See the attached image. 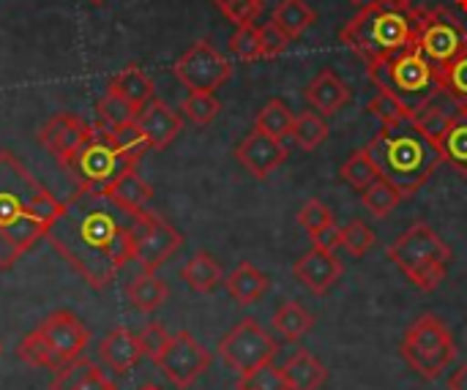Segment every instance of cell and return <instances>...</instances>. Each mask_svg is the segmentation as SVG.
Here are the masks:
<instances>
[{"label":"cell","mask_w":467,"mask_h":390,"mask_svg":"<svg viewBox=\"0 0 467 390\" xmlns=\"http://www.w3.org/2000/svg\"><path fill=\"white\" fill-rule=\"evenodd\" d=\"M41 336L47 339L49 350L55 353L57 364L74 361L82 355V350L90 342V331L71 314V312H52L41 325Z\"/></svg>","instance_id":"obj_16"},{"label":"cell","mask_w":467,"mask_h":390,"mask_svg":"<svg viewBox=\"0 0 467 390\" xmlns=\"http://www.w3.org/2000/svg\"><path fill=\"white\" fill-rule=\"evenodd\" d=\"M293 123H296V115L282 98H271L254 118V128H260L282 142L293 137Z\"/></svg>","instance_id":"obj_30"},{"label":"cell","mask_w":467,"mask_h":390,"mask_svg":"<svg viewBox=\"0 0 467 390\" xmlns=\"http://www.w3.org/2000/svg\"><path fill=\"white\" fill-rule=\"evenodd\" d=\"M389 260L421 292H435L449 273L451 249L430 224H413L389 246Z\"/></svg>","instance_id":"obj_5"},{"label":"cell","mask_w":467,"mask_h":390,"mask_svg":"<svg viewBox=\"0 0 467 390\" xmlns=\"http://www.w3.org/2000/svg\"><path fill=\"white\" fill-rule=\"evenodd\" d=\"M380 178L400 189L408 200L413 197L432 172L443 164V153L435 142L419 134L410 123L402 126H380V131L367 145Z\"/></svg>","instance_id":"obj_3"},{"label":"cell","mask_w":467,"mask_h":390,"mask_svg":"<svg viewBox=\"0 0 467 390\" xmlns=\"http://www.w3.org/2000/svg\"><path fill=\"white\" fill-rule=\"evenodd\" d=\"M375 246V232L364 221H350L342 227V249L350 257H367V251Z\"/></svg>","instance_id":"obj_44"},{"label":"cell","mask_w":467,"mask_h":390,"mask_svg":"<svg viewBox=\"0 0 467 390\" xmlns=\"http://www.w3.org/2000/svg\"><path fill=\"white\" fill-rule=\"evenodd\" d=\"M451 115H454V112H446V109H441V107H435V104L430 101V104H424L421 109L413 112L410 126H413L419 134H424L430 142H435V145L441 148V142H443V137H446V131H449V126H451Z\"/></svg>","instance_id":"obj_35"},{"label":"cell","mask_w":467,"mask_h":390,"mask_svg":"<svg viewBox=\"0 0 467 390\" xmlns=\"http://www.w3.org/2000/svg\"><path fill=\"white\" fill-rule=\"evenodd\" d=\"M109 137H112V142L120 148V153H123L129 161H134V164L150 150V145H148L145 134L140 131L137 120H131V123H126V126H118V128H109Z\"/></svg>","instance_id":"obj_39"},{"label":"cell","mask_w":467,"mask_h":390,"mask_svg":"<svg viewBox=\"0 0 467 390\" xmlns=\"http://www.w3.org/2000/svg\"><path fill=\"white\" fill-rule=\"evenodd\" d=\"M213 3L235 27L254 22L263 11V0H213Z\"/></svg>","instance_id":"obj_45"},{"label":"cell","mask_w":467,"mask_h":390,"mask_svg":"<svg viewBox=\"0 0 467 390\" xmlns=\"http://www.w3.org/2000/svg\"><path fill=\"white\" fill-rule=\"evenodd\" d=\"M367 109L380 120V126H402V123H410L413 118V109L402 98H397L391 90H375Z\"/></svg>","instance_id":"obj_34"},{"label":"cell","mask_w":467,"mask_h":390,"mask_svg":"<svg viewBox=\"0 0 467 390\" xmlns=\"http://www.w3.org/2000/svg\"><path fill=\"white\" fill-rule=\"evenodd\" d=\"M181 279L189 284L192 292H213L224 282V273H222V265L208 251H197L181 268Z\"/></svg>","instance_id":"obj_25"},{"label":"cell","mask_w":467,"mask_h":390,"mask_svg":"<svg viewBox=\"0 0 467 390\" xmlns=\"http://www.w3.org/2000/svg\"><path fill=\"white\" fill-rule=\"evenodd\" d=\"M369 82L375 90H391L397 98H402L413 112L430 104L438 93V68L416 49H405L394 57L386 60H372L367 63Z\"/></svg>","instance_id":"obj_6"},{"label":"cell","mask_w":467,"mask_h":390,"mask_svg":"<svg viewBox=\"0 0 467 390\" xmlns=\"http://www.w3.org/2000/svg\"><path fill=\"white\" fill-rule=\"evenodd\" d=\"M104 194L109 197V200H115L123 210H129V213H142V210H148V205H150V200H153V189L134 172V169H126L120 178H115L107 189H104Z\"/></svg>","instance_id":"obj_21"},{"label":"cell","mask_w":467,"mask_h":390,"mask_svg":"<svg viewBox=\"0 0 467 390\" xmlns=\"http://www.w3.org/2000/svg\"><path fill=\"white\" fill-rule=\"evenodd\" d=\"M339 178H342L353 191H358V194H361L364 189H369V186L380 178V172H378V167H375V161H372L369 150H367V148H361V150H356V153L342 164Z\"/></svg>","instance_id":"obj_33"},{"label":"cell","mask_w":467,"mask_h":390,"mask_svg":"<svg viewBox=\"0 0 467 390\" xmlns=\"http://www.w3.org/2000/svg\"><path fill=\"white\" fill-rule=\"evenodd\" d=\"M400 353L421 380L432 383L457 358V342L438 314H424L408 328Z\"/></svg>","instance_id":"obj_7"},{"label":"cell","mask_w":467,"mask_h":390,"mask_svg":"<svg viewBox=\"0 0 467 390\" xmlns=\"http://www.w3.org/2000/svg\"><path fill=\"white\" fill-rule=\"evenodd\" d=\"M301 150H315L320 148L326 139H328V123L320 112H301L296 115V123H293V137H290Z\"/></svg>","instance_id":"obj_32"},{"label":"cell","mask_w":467,"mask_h":390,"mask_svg":"<svg viewBox=\"0 0 467 390\" xmlns=\"http://www.w3.org/2000/svg\"><path fill=\"white\" fill-rule=\"evenodd\" d=\"M260 44H263V57L271 60V57H279L282 52H287L293 38L279 25L265 22V25H260Z\"/></svg>","instance_id":"obj_47"},{"label":"cell","mask_w":467,"mask_h":390,"mask_svg":"<svg viewBox=\"0 0 467 390\" xmlns=\"http://www.w3.org/2000/svg\"><path fill=\"white\" fill-rule=\"evenodd\" d=\"M282 375L290 390H320L328 380V369L306 350H298L293 358H287Z\"/></svg>","instance_id":"obj_22"},{"label":"cell","mask_w":467,"mask_h":390,"mask_svg":"<svg viewBox=\"0 0 467 390\" xmlns=\"http://www.w3.org/2000/svg\"><path fill=\"white\" fill-rule=\"evenodd\" d=\"M107 90H112V93H118L120 98H126V101L140 112V109L153 98V79H150L140 66H129V68L118 71V74L109 79Z\"/></svg>","instance_id":"obj_24"},{"label":"cell","mask_w":467,"mask_h":390,"mask_svg":"<svg viewBox=\"0 0 467 390\" xmlns=\"http://www.w3.org/2000/svg\"><path fill=\"white\" fill-rule=\"evenodd\" d=\"M0 350H3V347H0Z\"/></svg>","instance_id":"obj_56"},{"label":"cell","mask_w":467,"mask_h":390,"mask_svg":"<svg viewBox=\"0 0 467 390\" xmlns=\"http://www.w3.org/2000/svg\"><path fill=\"white\" fill-rule=\"evenodd\" d=\"M224 287H227V292H230L233 301H238L241 306H252V303H257V301L268 292L271 282H268V276H265L260 268H254L252 262H241V265L227 276Z\"/></svg>","instance_id":"obj_23"},{"label":"cell","mask_w":467,"mask_h":390,"mask_svg":"<svg viewBox=\"0 0 467 390\" xmlns=\"http://www.w3.org/2000/svg\"><path fill=\"white\" fill-rule=\"evenodd\" d=\"M96 366L88 361V358H74V361H66L55 369V377L49 383V390H77L82 385V380L93 372Z\"/></svg>","instance_id":"obj_42"},{"label":"cell","mask_w":467,"mask_h":390,"mask_svg":"<svg viewBox=\"0 0 467 390\" xmlns=\"http://www.w3.org/2000/svg\"><path fill=\"white\" fill-rule=\"evenodd\" d=\"M296 279L312 292V295H328L331 287L342 279L345 268L339 262V257L334 251H323L317 246H312L293 268Z\"/></svg>","instance_id":"obj_17"},{"label":"cell","mask_w":467,"mask_h":390,"mask_svg":"<svg viewBox=\"0 0 467 390\" xmlns=\"http://www.w3.org/2000/svg\"><path fill=\"white\" fill-rule=\"evenodd\" d=\"M137 126H140V131L145 134V139H148V145H150L153 150H164V148H170L172 139L181 134L183 118H181L172 107H167L164 101L150 98V101L137 112Z\"/></svg>","instance_id":"obj_18"},{"label":"cell","mask_w":467,"mask_h":390,"mask_svg":"<svg viewBox=\"0 0 467 390\" xmlns=\"http://www.w3.org/2000/svg\"><path fill=\"white\" fill-rule=\"evenodd\" d=\"M131 235H134V262H140L142 273H156L183 246V235L167 219L150 210L134 216Z\"/></svg>","instance_id":"obj_11"},{"label":"cell","mask_w":467,"mask_h":390,"mask_svg":"<svg viewBox=\"0 0 467 390\" xmlns=\"http://www.w3.org/2000/svg\"><path fill=\"white\" fill-rule=\"evenodd\" d=\"M230 52L244 60V63H254L263 57V44H260V27L254 22L249 25H241L233 38H230Z\"/></svg>","instance_id":"obj_40"},{"label":"cell","mask_w":467,"mask_h":390,"mask_svg":"<svg viewBox=\"0 0 467 390\" xmlns=\"http://www.w3.org/2000/svg\"><path fill=\"white\" fill-rule=\"evenodd\" d=\"M449 390H467V361L449 377Z\"/></svg>","instance_id":"obj_51"},{"label":"cell","mask_w":467,"mask_h":390,"mask_svg":"<svg viewBox=\"0 0 467 390\" xmlns=\"http://www.w3.org/2000/svg\"><path fill=\"white\" fill-rule=\"evenodd\" d=\"M271 325H274V331H276L282 339H287V342H301V339L315 328V317H312L301 303L287 301V303L279 306V312L274 314Z\"/></svg>","instance_id":"obj_28"},{"label":"cell","mask_w":467,"mask_h":390,"mask_svg":"<svg viewBox=\"0 0 467 390\" xmlns=\"http://www.w3.org/2000/svg\"><path fill=\"white\" fill-rule=\"evenodd\" d=\"M279 353V344L276 339L252 317L241 320L227 336H222L219 342V355L222 361L238 372V375H246L257 366H265L276 358Z\"/></svg>","instance_id":"obj_10"},{"label":"cell","mask_w":467,"mask_h":390,"mask_svg":"<svg viewBox=\"0 0 467 390\" xmlns=\"http://www.w3.org/2000/svg\"><path fill=\"white\" fill-rule=\"evenodd\" d=\"M137 339H140V347H142V355H148L150 361H156L161 353H164V347L170 344V334H167V328L161 325V323H148L140 334H137Z\"/></svg>","instance_id":"obj_46"},{"label":"cell","mask_w":467,"mask_h":390,"mask_svg":"<svg viewBox=\"0 0 467 390\" xmlns=\"http://www.w3.org/2000/svg\"><path fill=\"white\" fill-rule=\"evenodd\" d=\"M350 3H353V5H358V8H361V5H364V3H369V0H350Z\"/></svg>","instance_id":"obj_53"},{"label":"cell","mask_w":467,"mask_h":390,"mask_svg":"<svg viewBox=\"0 0 467 390\" xmlns=\"http://www.w3.org/2000/svg\"><path fill=\"white\" fill-rule=\"evenodd\" d=\"M140 390H161V388H156V385H142Z\"/></svg>","instance_id":"obj_54"},{"label":"cell","mask_w":467,"mask_h":390,"mask_svg":"<svg viewBox=\"0 0 467 390\" xmlns=\"http://www.w3.org/2000/svg\"><path fill=\"white\" fill-rule=\"evenodd\" d=\"M88 3H93V5H101L104 0H88Z\"/></svg>","instance_id":"obj_55"},{"label":"cell","mask_w":467,"mask_h":390,"mask_svg":"<svg viewBox=\"0 0 467 390\" xmlns=\"http://www.w3.org/2000/svg\"><path fill=\"white\" fill-rule=\"evenodd\" d=\"M167 284L156 276V273H142V276H137L129 287H126V298H129V303L137 309V312H145V314H150V312H156L164 301H167Z\"/></svg>","instance_id":"obj_27"},{"label":"cell","mask_w":467,"mask_h":390,"mask_svg":"<svg viewBox=\"0 0 467 390\" xmlns=\"http://www.w3.org/2000/svg\"><path fill=\"white\" fill-rule=\"evenodd\" d=\"M93 128L90 123H85L79 115L74 112H60V115H52L41 128H38V142L57 159L60 167H71L74 156L82 150V145L93 137Z\"/></svg>","instance_id":"obj_14"},{"label":"cell","mask_w":467,"mask_h":390,"mask_svg":"<svg viewBox=\"0 0 467 390\" xmlns=\"http://www.w3.org/2000/svg\"><path fill=\"white\" fill-rule=\"evenodd\" d=\"M131 227L134 213L123 210L104 191L77 189L63 202L47 241L93 290H104L134 260Z\"/></svg>","instance_id":"obj_1"},{"label":"cell","mask_w":467,"mask_h":390,"mask_svg":"<svg viewBox=\"0 0 467 390\" xmlns=\"http://www.w3.org/2000/svg\"><path fill=\"white\" fill-rule=\"evenodd\" d=\"M309 238H312V246H317L323 251H334L337 254V249H342V227L337 221L326 224L323 230L312 232Z\"/></svg>","instance_id":"obj_49"},{"label":"cell","mask_w":467,"mask_h":390,"mask_svg":"<svg viewBox=\"0 0 467 390\" xmlns=\"http://www.w3.org/2000/svg\"><path fill=\"white\" fill-rule=\"evenodd\" d=\"M99 355L101 361L118 372V375H126L129 369L137 366V361L142 358V347H140V339L137 334H131L129 328H115L112 334L104 336L101 347H99Z\"/></svg>","instance_id":"obj_20"},{"label":"cell","mask_w":467,"mask_h":390,"mask_svg":"<svg viewBox=\"0 0 467 390\" xmlns=\"http://www.w3.org/2000/svg\"><path fill=\"white\" fill-rule=\"evenodd\" d=\"M161 375L175 385V388L186 390L192 388L211 366V353L189 334V331H178L172 334L170 344L164 347V353L153 361Z\"/></svg>","instance_id":"obj_13"},{"label":"cell","mask_w":467,"mask_h":390,"mask_svg":"<svg viewBox=\"0 0 467 390\" xmlns=\"http://www.w3.org/2000/svg\"><path fill=\"white\" fill-rule=\"evenodd\" d=\"M183 115L197 123V126H208L216 120V115L222 112V104L213 93H189L181 104Z\"/></svg>","instance_id":"obj_41"},{"label":"cell","mask_w":467,"mask_h":390,"mask_svg":"<svg viewBox=\"0 0 467 390\" xmlns=\"http://www.w3.org/2000/svg\"><path fill=\"white\" fill-rule=\"evenodd\" d=\"M16 358H19L22 364L33 366V369H57V366H60L57 358H55V353L49 350V344H47V339L41 336L38 328L30 331V334L16 344Z\"/></svg>","instance_id":"obj_37"},{"label":"cell","mask_w":467,"mask_h":390,"mask_svg":"<svg viewBox=\"0 0 467 390\" xmlns=\"http://www.w3.org/2000/svg\"><path fill=\"white\" fill-rule=\"evenodd\" d=\"M271 22L279 25L296 41L317 22V11L306 0H279L271 14Z\"/></svg>","instance_id":"obj_26"},{"label":"cell","mask_w":467,"mask_h":390,"mask_svg":"<svg viewBox=\"0 0 467 390\" xmlns=\"http://www.w3.org/2000/svg\"><path fill=\"white\" fill-rule=\"evenodd\" d=\"M416 8H394L380 0H369L345 25L342 44H348L367 63L394 57L416 41Z\"/></svg>","instance_id":"obj_4"},{"label":"cell","mask_w":467,"mask_h":390,"mask_svg":"<svg viewBox=\"0 0 467 390\" xmlns=\"http://www.w3.org/2000/svg\"><path fill=\"white\" fill-rule=\"evenodd\" d=\"M334 221V213L320 202V200H309L301 210H298V224L312 235V232H317V230H323L326 224H331Z\"/></svg>","instance_id":"obj_48"},{"label":"cell","mask_w":467,"mask_h":390,"mask_svg":"<svg viewBox=\"0 0 467 390\" xmlns=\"http://www.w3.org/2000/svg\"><path fill=\"white\" fill-rule=\"evenodd\" d=\"M178 82L189 87V93H216L230 77L233 66L230 60L211 44V41H194L172 66Z\"/></svg>","instance_id":"obj_12"},{"label":"cell","mask_w":467,"mask_h":390,"mask_svg":"<svg viewBox=\"0 0 467 390\" xmlns=\"http://www.w3.org/2000/svg\"><path fill=\"white\" fill-rule=\"evenodd\" d=\"M63 202L11 153L0 150V271L47 238Z\"/></svg>","instance_id":"obj_2"},{"label":"cell","mask_w":467,"mask_h":390,"mask_svg":"<svg viewBox=\"0 0 467 390\" xmlns=\"http://www.w3.org/2000/svg\"><path fill=\"white\" fill-rule=\"evenodd\" d=\"M306 104L320 112L323 118L328 115H337L339 109H345L350 104V87L348 82L331 71V68H323L309 85H306Z\"/></svg>","instance_id":"obj_19"},{"label":"cell","mask_w":467,"mask_h":390,"mask_svg":"<svg viewBox=\"0 0 467 390\" xmlns=\"http://www.w3.org/2000/svg\"><path fill=\"white\" fill-rule=\"evenodd\" d=\"M405 197L400 194V189L397 186H391L386 178H378L369 189H364L361 191V202H364V208L372 213V216H378V219H386L400 202H402Z\"/></svg>","instance_id":"obj_36"},{"label":"cell","mask_w":467,"mask_h":390,"mask_svg":"<svg viewBox=\"0 0 467 390\" xmlns=\"http://www.w3.org/2000/svg\"><path fill=\"white\" fill-rule=\"evenodd\" d=\"M443 161L451 164L462 178H467V112L457 109L451 115V126L441 142Z\"/></svg>","instance_id":"obj_29"},{"label":"cell","mask_w":467,"mask_h":390,"mask_svg":"<svg viewBox=\"0 0 467 390\" xmlns=\"http://www.w3.org/2000/svg\"><path fill=\"white\" fill-rule=\"evenodd\" d=\"M413 46L435 66H446L467 52V27L443 5L419 11Z\"/></svg>","instance_id":"obj_9"},{"label":"cell","mask_w":467,"mask_h":390,"mask_svg":"<svg viewBox=\"0 0 467 390\" xmlns=\"http://www.w3.org/2000/svg\"><path fill=\"white\" fill-rule=\"evenodd\" d=\"M96 109H99L101 126H107V128H118V126H126V123L137 120V109L126 98H120L118 93H112V90H107L101 96V101L96 104Z\"/></svg>","instance_id":"obj_38"},{"label":"cell","mask_w":467,"mask_h":390,"mask_svg":"<svg viewBox=\"0 0 467 390\" xmlns=\"http://www.w3.org/2000/svg\"><path fill=\"white\" fill-rule=\"evenodd\" d=\"M235 159L244 164V169L249 175L263 180L287 161V148H285L282 139H276V137H271V134H265L260 128H252L241 139V145L235 148Z\"/></svg>","instance_id":"obj_15"},{"label":"cell","mask_w":467,"mask_h":390,"mask_svg":"<svg viewBox=\"0 0 467 390\" xmlns=\"http://www.w3.org/2000/svg\"><path fill=\"white\" fill-rule=\"evenodd\" d=\"M137 164L129 161L120 148L112 142L109 128L107 126H96L93 137L82 145V150L74 156L68 172L79 180V189H93V191H104L115 178H120L126 169H134Z\"/></svg>","instance_id":"obj_8"},{"label":"cell","mask_w":467,"mask_h":390,"mask_svg":"<svg viewBox=\"0 0 467 390\" xmlns=\"http://www.w3.org/2000/svg\"><path fill=\"white\" fill-rule=\"evenodd\" d=\"M77 390H118V385H115L112 380H107L99 369H93V372L82 380V385Z\"/></svg>","instance_id":"obj_50"},{"label":"cell","mask_w":467,"mask_h":390,"mask_svg":"<svg viewBox=\"0 0 467 390\" xmlns=\"http://www.w3.org/2000/svg\"><path fill=\"white\" fill-rule=\"evenodd\" d=\"M238 390H290L287 388V380L282 375V369L265 364V366H257L246 375H241L238 380Z\"/></svg>","instance_id":"obj_43"},{"label":"cell","mask_w":467,"mask_h":390,"mask_svg":"<svg viewBox=\"0 0 467 390\" xmlns=\"http://www.w3.org/2000/svg\"><path fill=\"white\" fill-rule=\"evenodd\" d=\"M380 3L394 5V8H413L416 5V0H380Z\"/></svg>","instance_id":"obj_52"},{"label":"cell","mask_w":467,"mask_h":390,"mask_svg":"<svg viewBox=\"0 0 467 390\" xmlns=\"http://www.w3.org/2000/svg\"><path fill=\"white\" fill-rule=\"evenodd\" d=\"M438 85L441 93H446L457 109L467 112V52L438 68Z\"/></svg>","instance_id":"obj_31"}]
</instances>
